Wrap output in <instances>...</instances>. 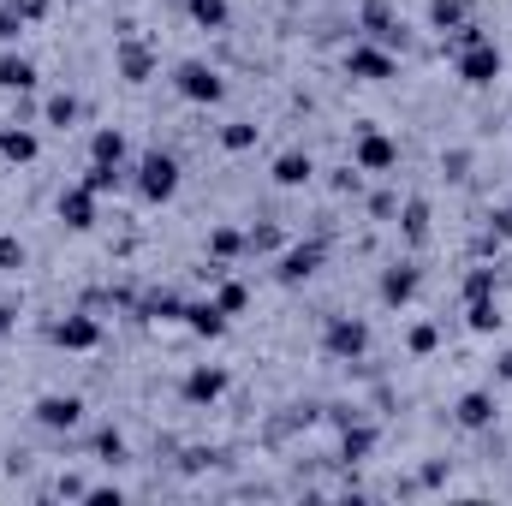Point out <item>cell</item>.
I'll return each mask as SVG.
<instances>
[{"mask_svg": "<svg viewBox=\"0 0 512 506\" xmlns=\"http://www.w3.org/2000/svg\"><path fill=\"white\" fill-rule=\"evenodd\" d=\"M173 90H179L185 102H197V108H215V102L227 96V84H221V72H215L209 60H179V66H173Z\"/></svg>", "mask_w": 512, "mask_h": 506, "instance_id": "obj_1", "label": "cell"}, {"mask_svg": "<svg viewBox=\"0 0 512 506\" xmlns=\"http://www.w3.org/2000/svg\"><path fill=\"white\" fill-rule=\"evenodd\" d=\"M137 197H143V203H173V197H179V161L161 155V149H149V155L137 161Z\"/></svg>", "mask_w": 512, "mask_h": 506, "instance_id": "obj_2", "label": "cell"}, {"mask_svg": "<svg viewBox=\"0 0 512 506\" xmlns=\"http://www.w3.org/2000/svg\"><path fill=\"white\" fill-rule=\"evenodd\" d=\"M322 346H328V358H364L370 352V322H358V316H334L328 322V334H322Z\"/></svg>", "mask_w": 512, "mask_h": 506, "instance_id": "obj_3", "label": "cell"}, {"mask_svg": "<svg viewBox=\"0 0 512 506\" xmlns=\"http://www.w3.org/2000/svg\"><path fill=\"white\" fill-rule=\"evenodd\" d=\"M352 167H358V173H387V167H399V143H393L387 131H358Z\"/></svg>", "mask_w": 512, "mask_h": 506, "instance_id": "obj_4", "label": "cell"}, {"mask_svg": "<svg viewBox=\"0 0 512 506\" xmlns=\"http://www.w3.org/2000/svg\"><path fill=\"white\" fill-rule=\"evenodd\" d=\"M346 72H352V78H364V84H387L399 66H393V54H387V48L358 42V48H346Z\"/></svg>", "mask_w": 512, "mask_h": 506, "instance_id": "obj_5", "label": "cell"}, {"mask_svg": "<svg viewBox=\"0 0 512 506\" xmlns=\"http://www.w3.org/2000/svg\"><path fill=\"white\" fill-rule=\"evenodd\" d=\"M36 423L42 429H78L84 423V399L78 393H42L36 399Z\"/></svg>", "mask_w": 512, "mask_h": 506, "instance_id": "obj_6", "label": "cell"}, {"mask_svg": "<svg viewBox=\"0 0 512 506\" xmlns=\"http://www.w3.org/2000/svg\"><path fill=\"white\" fill-rule=\"evenodd\" d=\"M54 209H60V221H66L72 233H90V227H96V191H90V185H66Z\"/></svg>", "mask_w": 512, "mask_h": 506, "instance_id": "obj_7", "label": "cell"}, {"mask_svg": "<svg viewBox=\"0 0 512 506\" xmlns=\"http://www.w3.org/2000/svg\"><path fill=\"white\" fill-rule=\"evenodd\" d=\"M316 268H322V245H292V251H280V262H274V280L280 286H304Z\"/></svg>", "mask_w": 512, "mask_h": 506, "instance_id": "obj_8", "label": "cell"}, {"mask_svg": "<svg viewBox=\"0 0 512 506\" xmlns=\"http://www.w3.org/2000/svg\"><path fill=\"white\" fill-rule=\"evenodd\" d=\"M54 346H66V352H96V346H102V322H96V316H66V322L54 328Z\"/></svg>", "mask_w": 512, "mask_h": 506, "instance_id": "obj_9", "label": "cell"}, {"mask_svg": "<svg viewBox=\"0 0 512 506\" xmlns=\"http://www.w3.org/2000/svg\"><path fill=\"white\" fill-rule=\"evenodd\" d=\"M221 393H227V370H221V364H197V370L185 376V399H191V405H215Z\"/></svg>", "mask_w": 512, "mask_h": 506, "instance_id": "obj_10", "label": "cell"}, {"mask_svg": "<svg viewBox=\"0 0 512 506\" xmlns=\"http://www.w3.org/2000/svg\"><path fill=\"white\" fill-rule=\"evenodd\" d=\"M417 286H423V274H417L411 262H393V268L382 274V304H393V310H399V304H411V298H417Z\"/></svg>", "mask_w": 512, "mask_h": 506, "instance_id": "obj_11", "label": "cell"}, {"mask_svg": "<svg viewBox=\"0 0 512 506\" xmlns=\"http://www.w3.org/2000/svg\"><path fill=\"white\" fill-rule=\"evenodd\" d=\"M310 179H316V161H310L304 149L274 155V185H280V191H298V185H310Z\"/></svg>", "mask_w": 512, "mask_h": 506, "instance_id": "obj_12", "label": "cell"}, {"mask_svg": "<svg viewBox=\"0 0 512 506\" xmlns=\"http://www.w3.org/2000/svg\"><path fill=\"white\" fill-rule=\"evenodd\" d=\"M185 328H191L197 340H221V334H227V310H221L215 298H203V304H185Z\"/></svg>", "mask_w": 512, "mask_h": 506, "instance_id": "obj_13", "label": "cell"}, {"mask_svg": "<svg viewBox=\"0 0 512 506\" xmlns=\"http://www.w3.org/2000/svg\"><path fill=\"white\" fill-rule=\"evenodd\" d=\"M453 417H459V429H489V423H495V393H483V387L465 393Z\"/></svg>", "mask_w": 512, "mask_h": 506, "instance_id": "obj_14", "label": "cell"}, {"mask_svg": "<svg viewBox=\"0 0 512 506\" xmlns=\"http://www.w3.org/2000/svg\"><path fill=\"white\" fill-rule=\"evenodd\" d=\"M114 60H120V78H126V84H143V78L155 72V54H149L143 42H120Z\"/></svg>", "mask_w": 512, "mask_h": 506, "instance_id": "obj_15", "label": "cell"}, {"mask_svg": "<svg viewBox=\"0 0 512 506\" xmlns=\"http://www.w3.org/2000/svg\"><path fill=\"white\" fill-rule=\"evenodd\" d=\"M0 155H6V161H12V167H30V161H36V155H42V143H36V131H0Z\"/></svg>", "mask_w": 512, "mask_h": 506, "instance_id": "obj_16", "label": "cell"}, {"mask_svg": "<svg viewBox=\"0 0 512 506\" xmlns=\"http://www.w3.org/2000/svg\"><path fill=\"white\" fill-rule=\"evenodd\" d=\"M358 24H364V30H370V36H376V42H399V48H405V30H399V24H393V12H387L382 0H370V6H364V18H358Z\"/></svg>", "mask_w": 512, "mask_h": 506, "instance_id": "obj_17", "label": "cell"}, {"mask_svg": "<svg viewBox=\"0 0 512 506\" xmlns=\"http://www.w3.org/2000/svg\"><path fill=\"white\" fill-rule=\"evenodd\" d=\"M90 161H102V167H120V161H126V131L102 126L96 137H90Z\"/></svg>", "mask_w": 512, "mask_h": 506, "instance_id": "obj_18", "label": "cell"}, {"mask_svg": "<svg viewBox=\"0 0 512 506\" xmlns=\"http://www.w3.org/2000/svg\"><path fill=\"white\" fill-rule=\"evenodd\" d=\"M185 12H191L197 30H227V18H233L227 0H185Z\"/></svg>", "mask_w": 512, "mask_h": 506, "instance_id": "obj_19", "label": "cell"}, {"mask_svg": "<svg viewBox=\"0 0 512 506\" xmlns=\"http://www.w3.org/2000/svg\"><path fill=\"white\" fill-rule=\"evenodd\" d=\"M36 84V66L24 54H0V90H30Z\"/></svg>", "mask_w": 512, "mask_h": 506, "instance_id": "obj_20", "label": "cell"}, {"mask_svg": "<svg viewBox=\"0 0 512 506\" xmlns=\"http://www.w3.org/2000/svg\"><path fill=\"white\" fill-rule=\"evenodd\" d=\"M465 322H471L477 334H495V328H501V304H495V292H483V298H471V310H465Z\"/></svg>", "mask_w": 512, "mask_h": 506, "instance_id": "obj_21", "label": "cell"}, {"mask_svg": "<svg viewBox=\"0 0 512 506\" xmlns=\"http://www.w3.org/2000/svg\"><path fill=\"white\" fill-rule=\"evenodd\" d=\"M137 310H143L149 322H179V316H185V304H179L173 292H149V298H143Z\"/></svg>", "mask_w": 512, "mask_h": 506, "instance_id": "obj_22", "label": "cell"}, {"mask_svg": "<svg viewBox=\"0 0 512 506\" xmlns=\"http://www.w3.org/2000/svg\"><path fill=\"white\" fill-rule=\"evenodd\" d=\"M465 18H471L465 0H429V24H435V30H459Z\"/></svg>", "mask_w": 512, "mask_h": 506, "instance_id": "obj_23", "label": "cell"}, {"mask_svg": "<svg viewBox=\"0 0 512 506\" xmlns=\"http://www.w3.org/2000/svg\"><path fill=\"white\" fill-rule=\"evenodd\" d=\"M399 227H405V239H411V245H423V239H429V203H423V197H411Z\"/></svg>", "mask_w": 512, "mask_h": 506, "instance_id": "obj_24", "label": "cell"}, {"mask_svg": "<svg viewBox=\"0 0 512 506\" xmlns=\"http://www.w3.org/2000/svg\"><path fill=\"white\" fill-rule=\"evenodd\" d=\"M215 304H221L227 316H239V310L251 304V286H245V280H221V286H215Z\"/></svg>", "mask_w": 512, "mask_h": 506, "instance_id": "obj_25", "label": "cell"}, {"mask_svg": "<svg viewBox=\"0 0 512 506\" xmlns=\"http://www.w3.org/2000/svg\"><path fill=\"white\" fill-rule=\"evenodd\" d=\"M42 114H48V126H72V120H78V96H66V90H60V96H48V108H42Z\"/></svg>", "mask_w": 512, "mask_h": 506, "instance_id": "obj_26", "label": "cell"}, {"mask_svg": "<svg viewBox=\"0 0 512 506\" xmlns=\"http://www.w3.org/2000/svg\"><path fill=\"white\" fill-rule=\"evenodd\" d=\"M256 131H262V126H251V120H233V126L221 131V143H227L233 155H245V149H256Z\"/></svg>", "mask_w": 512, "mask_h": 506, "instance_id": "obj_27", "label": "cell"}, {"mask_svg": "<svg viewBox=\"0 0 512 506\" xmlns=\"http://www.w3.org/2000/svg\"><path fill=\"white\" fill-rule=\"evenodd\" d=\"M120 179H126V173H120V167H102V161H90V173H84V185H90L96 197H102V191H120Z\"/></svg>", "mask_w": 512, "mask_h": 506, "instance_id": "obj_28", "label": "cell"}, {"mask_svg": "<svg viewBox=\"0 0 512 506\" xmlns=\"http://www.w3.org/2000/svg\"><path fill=\"white\" fill-rule=\"evenodd\" d=\"M405 346H411V352H417V358H429V352H435V346H441V328H435V322H417V328H411V334H405Z\"/></svg>", "mask_w": 512, "mask_h": 506, "instance_id": "obj_29", "label": "cell"}, {"mask_svg": "<svg viewBox=\"0 0 512 506\" xmlns=\"http://www.w3.org/2000/svg\"><path fill=\"white\" fill-rule=\"evenodd\" d=\"M209 251H215V256H239V251H245V233H233V227H215V233H209Z\"/></svg>", "mask_w": 512, "mask_h": 506, "instance_id": "obj_30", "label": "cell"}, {"mask_svg": "<svg viewBox=\"0 0 512 506\" xmlns=\"http://www.w3.org/2000/svg\"><path fill=\"white\" fill-rule=\"evenodd\" d=\"M24 36V12L12 0H0V42H18Z\"/></svg>", "mask_w": 512, "mask_h": 506, "instance_id": "obj_31", "label": "cell"}, {"mask_svg": "<svg viewBox=\"0 0 512 506\" xmlns=\"http://www.w3.org/2000/svg\"><path fill=\"white\" fill-rule=\"evenodd\" d=\"M96 453H102L108 465H120V459H126V435H120V429H102V441H96Z\"/></svg>", "mask_w": 512, "mask_h": 506, "instance_id": "obj_32", "label": "cell"}, {"mask_svg": "<svg viewBox=\"0 0 512 506\" xmlns=\"http://www.w3.org/2000/svg\"><path fill=\"white\" fill-rule=\"evenodd\" d=\"M483 292H495V268H471V280H465V298H483Z\"/></svg>", "mask_w": 512, "mask_h": 506, "instance_id": "obj_33", "label": "cell"}, {"mask_svg": "<svg viewBox=\"0 0 512 506\" xmlns=\"http://www.w3.org/2000/svg\"><path fill=\"white\" fill-rule=\"evenodd\" d=\"M245 251H280V233L274 227H256V233H245Z\"/></svg>", "mask_w": 512, "mask_h": 506, "instance_id": "obj_34", "label": "cell"}, {"mask_svg": "<svg viewBox=\"0 0 512 506\" xmlns=\"http://www.w3.org/2000/svg\"><path fill=\"white\" fill-rule=\"evenodd\" d=\"M0 268H6V274H12V268H24V245H18L12 233L0 239Z\"/></svg>", "mask_w": 512, "mask_h": 506, "instance_id": "obj_35", "label": "cell"}, {"mask_svg": "<svg viewBox=\"0 0 512 506\" xmlns=\"http://www.w3.org/2000/svg\"><path fill=\"white\" fill-rule=\"evenodd\" d=\"M370 447H376V435H370V429H352V435H346V459H364Z\"/></svg>", "mask_w": 512, "mask_h": 506, "instance_id": "obj_36", "label": "cell"}, {"mask_svg": "<svg viewBox=\"0 0 512 506\" xmlns=\"http://www.w3.org/2000/svg\"><path fill=\"white\" fill-rule=\"evenodd\" d=\"M18 12H24V24H36V18H48V0H12Z\"/></svg>", "mask_w": 512, "mask_h": 506, "instance_id": "obj_37", "label": "cell"}, {"mask_svg": "<svg viewBox=\"0 0 512 506\" xmlns=\"http://www.w3.org/2000/svg\"><path fill=\"white\" fill-rule=\"evenodd\" d=\"M495 233H501V239H512V209H501V215H495Z\"/></svg>", "mask_w": 512, "mask_h": 506, "instance_id": "obj_38", "label": "cell"}, {"mask_svg": "<svg viewBox=\"0 0 512 506\" xmlns=\"http://www.w3.org/2000/svg\"><path fill=\"white\" fill-rule=\"evenodd\" d=\"M501 376H507V381H512V352H501Z\"/></svg>", "mask_w": 512, "mask_h": 506, "instance_id": "obj_39", "label": "cell"}]
</instances>
